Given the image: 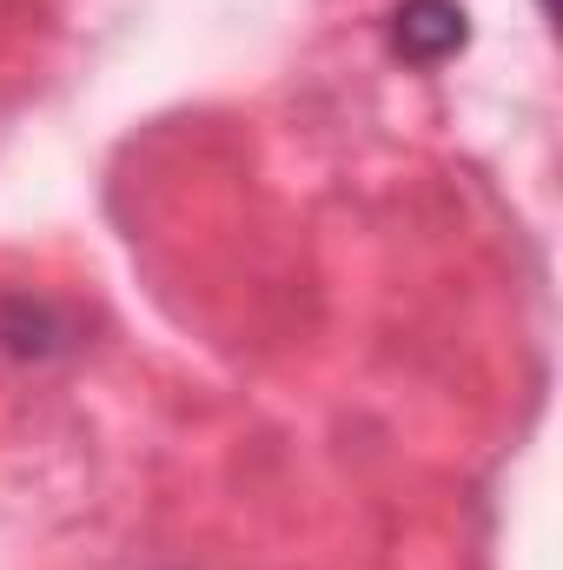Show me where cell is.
<instances>
[{"label": "cell", "instance_id": "6da1fadb", "mask_svg": "<svg viewBox=\"0 0 563 570\" xmlns=\"http://www.w3.org/2000/svg\"><path fill=\"white\" fill-rule=\"evenodd\" d=\"M464 40H471V27H464V7L457 0H405L398 20H392V47L405 60H418V67L451 60Z\"/></svg>", "mask_w": 563, "mask_h": 570}]
</instances>
